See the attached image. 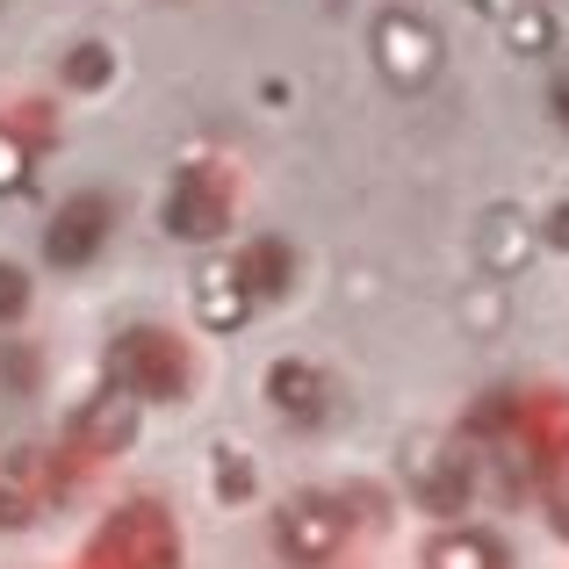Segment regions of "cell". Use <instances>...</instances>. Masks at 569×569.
Returning a JSON list of instances; mask_svg holds the SVG:
<instances>
[{"label":"cell","instance_id":"cell-1","mask_svg":"<svg viewBox=\"0 0 569 569\" xmlns=\"http://www.w3.org/2000/svg\"><path fill=\"white\" fill-rule=\"evenodd\" d=\"M101 217H109V202H101V194H80V202L58 209V223H51V260L58 267H80L87 252L101 246Z\"/></svg>","mask_w":569,"mask_h":569},{"label":"cell","instance_id":"cell-2","mask_svg":"<svg viewBox=\"0 0 569 569\" xmlns=\"http://www.w3.org/2000/svg\"><path fill=\"white\" fill-rule=\"evenodd\" d=\"M376 43H382V66L397 72V80H426V72H432V37H426L418 14H389Z\"/></svg>","mask_w":569,"mask_h":569},{"label":"cell","instance_id":"cell-3","mask_svg":"<svg viewBox=\"0 0 569 569\" xmlns=\"http://www.w3.org/2000/svg\"><path fill=\"white\" fill-rule=\"evenodd\" d=\"M22 267H8V260H0V318H14V310H22Z\"/></svg>","mask_w":569,"mask_h":569},{"label":"cell","instance_id":"cell-4","mask_svg":"<svg viewBox=\"0 0 569 569\" xmlns=\"http://www.w3.org/2000/svg\"><path fill=\"white\" fill-rule=\"evenodd\" d=\"M556 238H562V246H569V209H556Z\"/></svg>","mask_w":569,"mask_h":569}]
</instances>
